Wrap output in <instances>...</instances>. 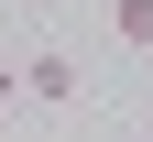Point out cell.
I'll return each mask as SVG.
<instances>
[{
    "label": "cell",
    "mask_w": 153,
    "mask_h": 142,
    "mask_svg": "<svg viewBox=\"0 0 153 142\" xmlns=\"http://www.w3.org/2000/svg\"><path fill=\"white\" fill-rule=\"evenodd\" d=\"M22 98H44V109H66V98H76V55H22Z\"/></svg>",
    "instance_id": "6da1fadb"
},
{
    "label": "cell",
    "mask_w": 153,
    "mask_h": 142,
    "mask_svg": "<svg viewBox=\"0 0 153 142\" xmlns=\"http://www.w3.org/2000/svg\"><path fill=\"white\" fill-rule=\"evenodd\" d=\"M11 11H44V0H11Z\"/></svg>",
    "instance_id": "277c9868"
},
{
    "label": "cell",
    "mask_w": 153,
    "mask_h": 142,
    "mask_svg": "<svg viewBox=\"0 0 153 142\" xmlns=\"http://www.w3.org/2000/svg\"><path fill=\"white\" fill-rule=\"evenodd\" d=\"M11 98H22V66H11V55H0V109H11Z\"/></svg>",
    "instance_id": "3957f363"
},
{
    "label": "cell",
    "mask_w": 153,
    "mask_h": 142,
    "mask_svg": "<svg viewBox=\"0 0 153 142\" xmlns=\"http://www.w3.org/2000/svg\"><path fill=\"white\" fill-rule=\"evenodd\" d=\"M109 33H120L131 55H153V0H109Z\"/></svg>",
    "instance_id": "7a4b0ae2"
},
{
    "label": "cell",
    "mask_w": 153,
    "mask_h": 142,
    "mask_svg": "<svg viewBox=\"0 0 153 142\" xmlns=\"http://www.w3.org/2000/svg\"><path fill=\"white\" fill-rule=\"evenodd\" d=\"M142 142H153V120H142Z\"/></svg>",
    "instance_id": "5b68a950"
}]
</instances>
